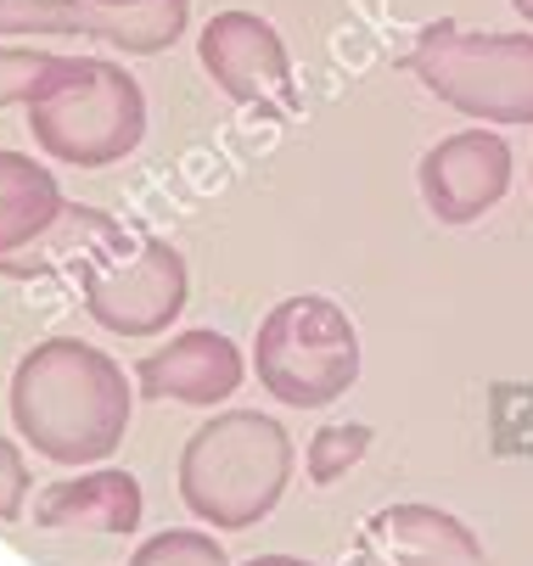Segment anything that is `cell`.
I'll return each instance as SVG.
<instances>
[{
	"instance_id": "cell-1",
	"label": "cell",
	"mask_w": 533,
	"mask_h": 566,
	"mask_svg": "<svg viewBox=\"0 0 533 566\" xmlns=\"http://www.w3.org/2000/svg\"><path fill=\"white\" fill-rule=\"evenodd\" d=\"M135 416V392L118 359L80 337H45L12 370V427L56 465L107 460Z\"/></svg>"
},
{
	"instance_id": "cell-2",
	"label": "cell",
	"mask_w": 533,
	"mask_h": 566,
	"mask_svg": "<svg viewBox=\"0 0 533 566\" xmlns=\"http://www.w3.org/2000/svg\"><path fill=\"white\" fill-rule=\"evenodd\" d=\"M292 438L259 410H224L180 449V500L197 522L242 533L259 527L292 482Z\"/></svg>"
},
{
	"instance_id": "cell-3",
	"label": "cell",
	"mask_w": 533,
	"mask_h": 566,
	"mask_svg": "<svg viewBox=\"0 0 533 566\" xmlns=\"http://www.w3.org/2000/svg\"><path fill=\"white\" fill-rule=\"evenodd\" d=\"M23 107L34 146L62 169L124 164L146 135V96L107 56H51Z\"/></svg>"
},
{
	"instance_id": "cell-4",
	"label": "cell",
	"mask_w": 533,
	"mask_h": 566,
	"mask_svg": "<svg viewBox=\"0 0 533 566\" xmlns=\"http://www.w3.org/2000/svg\"><path fill=\"white\" fill-rule=\"evenodd\" d=\"M359 326L343 303L321 292L281 297L253 337L259 387L275 392L292 410H326L359 381Z\"/></svg>"
},
{
	"instance_id": "cell-5",
	"label": "cell",
	"mask_w": 533,
	"mask_h": 566,
	"mask_svg": "<svg viewBox=\"0 0 533 566\" xmlns=\"http://www.w3.org/2000/svg\"><path fill=\"white\" fill-rule=\"evenodd\" d=\"M405 67L421 91L472 124H533V34H478L427 23Z\"/></svg>"
},
{
	"instance_id": "cell-6",
	"label": "cell",
	"mask_w": 533,
	"mask_h": 566,
	"mask_svg": "<svg viewBox=\"0 0 533 566\" xmlns=\"http://www.w3.org/2000/svg\"><path fill=\"white\" fill-rule=\"evenodd\" d=\"M85 314L113 337H164L186 314L191 275L175 241L164 235H118L80 275Z\"/></svg>"
},
{
	"instance_id": "cell-7",
	"label": "cell",
	"mask_w": 533,
	"mask_h": 566,
	"mask_svg": "<svg viewBox=\"0 0 533 566\" xmlns=\"http://www.w3.org/2000/svg\"><path fill=\"white\" fill-rule=\"evenodd\" d=\"M197 62L213 85L242 107H264V113L297 107L286 40L259 12H213L208 29L197 34Z\"/></svg>"
},
{
	"instance_id": "cell-8",
	"label": "cell",
	"mask_w": 533,
	"mask_h": 566,
	"mask_svg": "<svg viewBox=\"0 0 533 566\" xmlns=\"http://www.w3.org/2000/svg\"><path fill=\"white\" fill-rule=\"evenodd\" d=\"M416 186L438 224H478L511 191V146L500 129H454L421 151Z\"/></svg>"
},
{
	"instance_id": "cell-9",
	"label": "cell",
	"mask_w": 533,
	"mask_h": 566,
	"mask_svg": "<svg viewBox=\"0 0 533 566\" xmlns=\"http://www.w3.org/2000/svg\"><path fill=\"white\" fill-rule=\"evenodd\" d=\"M348 566H489V555L461 516L438 505H388L359 527Z\"/></svg>"
},
{
	"instance_id": "cell-10",
	"label": "cell",
	"mask_w": 533,
	"mask_h": 566,
	"mask_svg": "<svg viewBox=\"0 0 533 566\" xmlns=\"http://www.w3.org/2000/svg\"><path fill=\"white\" fill-rule=\"evenodd\" d=\"M248 376L242 348L224 332H180L164 348H151L135 365V387L146 398H175V403H224Z\"/></svg>"
},
{
	"instance_id": "cell-11",
	"label": "cell",
	"mask_w": 533,
	"mask_h": 566,
	"mask_svg": "<svg viewBox=\"0 0 533 566\" xmlns=\"http://www.w3.org/2000/svg\"><path fill=\"white\" fill-rule=\"evenodd\" d=\"M140 511H146L140 482L113 465L62 476L34 500V522L45 533H135Z\"/></svg>"
},
{
	"instance_id": "cell-12",
	"label": "cell",
	"mask_w": 533,
	"mask_h": 566,
	"mask_svg": "<svg viewBox=\"0 0 533 566\" xmlns=\"http://www.w3.org/2000/svg\"><path fill=\"white\" fill-rule=\"evenodd\" d=\"M67 202H62V186L45 164H34L29 151H12L0 146V270L12 259H23L29 248L62 224Z\"/></svg>"
},
{
	"instance_id": "cell-13",
	"label": "cell",
	"mask_w": 533,
	"mask_h": 566,
	"mask_svg": "<svg viewBox=\"0 0 533 566\" xmlns=\"http://www.w3.org/2000/svg\"><path fill=\"white\" fill-rule=\"evenodd\" d=\"M191 23V0H135V7H102V0H73V34L102 40L124 56H158Z\"/></svg>"
},
{
	"instance_id": "cell-14",
	"label": "cell",
	"mask_w": 533,
	"mask_h": 566,
	"mask_svg": "<svg viewBox=\"0 0 533 566\" xmlns=\"http://www.w3.org/2000/svg\"><path fill=\"white\" fill-rule=\"evenodd\" d=\"M370 449V427L359 421H332L310 438V454H303V465H310V482L315 489H332L337 476H348V465H359Z\"/></svg>"
},
{
	"instance_id": "cell-15",
	"label": "cell",
	"mask_w": 533,
	"mask_h": 566,
	"mask_svg": "<svg viewBox=\"0 0 533 566\" xmlns=\"http://www.w3.org/2000/svg\"><path fill=\"white\" fill-rule=\"evenodd\" d=\"M129 566H231V555L219 549L213 533H197V527H169L158 538H146Z\"/></svg>"
},
{
	"instance_id": "cell-16",
	"label": "cell",
	"mask_w": 533,
	"mask_h": 566,
	"mask_svg": "<svg viewBox=\"0 0 533 566\" xmlns=\"http://www.w3.org/2000/svg\"><path fill=\"white\" fill-rule=\"evenodd\" d=\"M56 51H40V45H0V107H18L34 96L40 73L51 67Z\"/></svg>"
},
{
	"instance_id": "cell-17",
	"label": "cell",
	"mask_w": 533,
	"mask_h": 566,
	"mask_svg": "<svg viewBox=\"0 0 533 566\" xmlns=\"http://www.w3.org/2000/svg\"><path fill=\"white\" fill-rule=\"evenodd\" d=\"M29 489H34V476H29L23 443H18V438H0V527L23 522V511H29Z\"/></svg>"
},
{
	"instance_id": "cell-18",
	"label": "cell",
	"mask_w": 533,
	"mask_h": 566,
	"mask_svg": "<svg viewBox=\"0 0 533 566\" xmlns=\"http://www.w3.org/2000/svg\"><path fill=\"white\" fill-rule=\"evenodd\" d=\"M242 566H315V560H297V555H253Z\"/></svg>"
},
{
	"instance_id": "cell-19",
	"label": "cell",
	"mask_w": 533,
	"mask_h": 566,
	"mask_svg": "<svg viewBox=\"0 0 533 566\" xmlns=\"http://www.w3.org/2000/svg\"><path fill=\"white\" fill-rule=\"evenodd\" d=\"M511 7H516V18H522V23H533V0H511Z\"/></svg>"
},
{
	"instance_id": "cell-20",
	"label": "cell",
	"mask_w": 533,
	"mask_h": 566,
	"mask_svg": "<svg viewBox=\"0 0 533 566\" xmlns=\"http://www.w3.org/2000/svg\"><path fill=\"white\" fill-rule=\"evenodd\" d=\"M102 7H135V0H102Z\"/></svg>"
}]
</instances>
